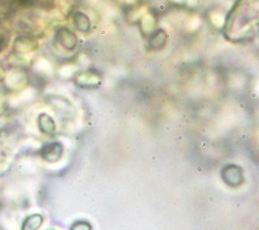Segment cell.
Segmentation results:
<instances>
[{
  "mask_svg": "<svg viewBox=\"0 0 259 230\" xmlns=\"http://www.w3.org/2000/svg\"><path fill=\"white\" fill-rule=\"evenodd\" d=\"M59 36V41L60 44L68 50H72L77 46V36L75 35L74 32L69 30L68 28H62L58 32Z\"/></svg>",
  "mask_w": 259,
  "mask_h": 230,
  "instance_id": "6da1fadb",
  "label": "cell"
},
{
  "mask_svg": "<svg viewBox=\"0 0 259 230\" xmlns=\"http://www.w3.org/2000/svg\"><path fill=\"white\" fill-rule=\"evenodd\" d=\"M4 46H5V38H4V36L0 35V51L3 50Z\"/></svg>",
  "mask_w": 259,
  "mask_h": 230,
  "instance_id": "277c9868",
  "label": "cell"
},
{
  "mask_svg": "<svg viewBox=\"0 0 259 230\" xmlns=\"http://www.w3.org/2000/svg\"><path fill=\"white\" fill-rule=\"evenodd\" d=\"M20 2L24 6L36 8H48L52 4V0H20Z\"/></svg>",
  "mask_w": 259,
  "mask_h": 230,
  "instance_id": "3957f363",
  "label": "cell"
},
{
  "mask_svg": "<svg viewBox=\"0 0 259 230\" xmlns=\"http://www.w3.org/2000/svg\"><path fill=\"white\" fill-rule=\"evenodd\" d=\"M74 23L76 27L80 31H88L91 27V22L88 16H85L83 13H76L74 16Z\"/></svg>",
  "mask_w": 259,
  "mask_h": 230,
  "instance_id": "7a4b0ae2",
  "label": "cell"
}]
</instances>
